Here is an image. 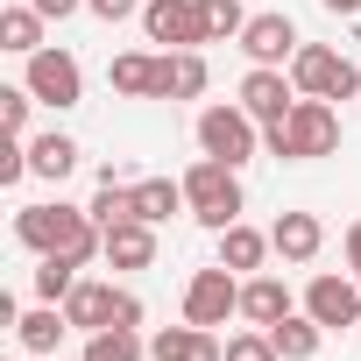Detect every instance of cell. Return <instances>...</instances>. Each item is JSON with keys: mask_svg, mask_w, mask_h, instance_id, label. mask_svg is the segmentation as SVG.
I'll return each mask as SVG.
<instances>
[{"mask_svg": "<svg viewBox=\"0 0 361 361\" xmlns=\"http://www.w3.org/2000/svg\"><path fill=\"white\" fill-rule=\"evenodd\" d=\"M326 15H361V0H319Z\"/></svg>", "mask_w": 361, "mask_h": 361, "instance_id": "cell-34", "label": "cell"}, {"mask_svg": "<svg viewBox=\"0 0 361 361\" xmlns=\"http://www.w3.org/2000/svg\"><path fill=\"white\" fill-rule=\"evenodd\" d=\"M269 340H276V354H283V361H312V354L326 347V326H319L312 312H290V319H276V326H269Z\"/></svg>", "mask_w": 361, "mask_h": 361, "instance_id": "cell-22", "label": "cell"}, {"mask_svg": "<svg viewBox=\"0 0 361 361\" xmlns=\"http://www.w3.org/2000/svg\"><path fill=\"white\" fill-rule=\"evenodd\" d=\"M199 149L241 170V163L262 149V121H255L241 99H234V106H206V114H199Z\"/></svg>", "mask_w": 361, "mask_h": 361, "instance_id": "cell-5", "label": "cell"}, {"mask_svg": "<svg viewBox=\"0 0 361 361\" xmlns=\"http://www.w3.org/2000/svg\"><path fill=\"white\" fill-rule=\"evenodd\" d=\"M290 85H298L305 99H354V92H361V71H354L340 50H326V43H298Z\"/></svg>", "mask_w": 361, "mask_h": 361, "instance_id": "cell-4", "label": "cell"}, {"mask_svg": "<svg viewBox=\"0 0 361 361\" xmlns=\"http://www.w3.org/2000/svg\"><path fill=\"white\" fill-rule=\"evenodd\" d=\"M262 255H276V248H269V234H255L248 220H234V227L220 234V262H227L234 276H255V269H262Z\"/></svg>", "mask_w": 361, "mask_h": 361, "instance_id": "cell-20", "label": "cell"}, {"mask_svg": "<svg viewBox=\"0 0 361 361\" xmlns=\"http://www.w3.org/2000/svg\"><path fill=\"white\" fill-rule=\"evenodd\" d=\"M15 241L36 248V255H71V262H92L106 255V227L92 220V206H22L15 213Z\"/></svg>", "mask_w": 361, "mask_h": 361, "instance_id": "cell-1", "label": "cell"}, {"mask_svg": "<svg viewBox=\"0 0 361 361\" xmlns=\"http://www.w3.org/2000/svg\"><path fill=\"white\" fill-rule=\"evenodd\" d=\"M29 170L50 177V185H64V177L78 170V142H71V135H36V142H29Z\"/></svg>", "mask_w": 361, "mask_h": 361, "instance_id": "cell-23", "label": "cell"}, {"mask_svg": "<svg viewBox=\"0 0 361 361\" xmlns=\"http://www.w3.org/2000/svg\"><path fill=\"white\" fill-rule=\"evenodd\" d=\"M106 262H114V269H149V262H156V227H149V220L106 227Z\"/></svg>", "mask_w": 361, "mask_h": 361, "instance_id": "cell-18", "label": "cell"}, {"mask_svg": "<svg viewBox=\"0 0 361 361\" xmlns=\"http://www.w3.org/2000/svg\"><path fill=\"white\" fill-rule=\"evenodd\" d=\"M269 248H276L290 269L319 262V248H326V227H319V213H276V227H269Z\"/></svg>", "mask_w": 361, "mask_h": 361, "instance_id": "cell-13", "label": "cell"}, {"mask_svg": "<svg viewBox=\"0 0 361 361\" xmlns=\"http://www.w3.org/2000/svg\"><path fill=\"white\" fill-rule=\"evenodd\" d=\"M0 50H15V57H36V50H43V15L29 8V0L0 15Z\"/></svg>", "mask_w": 361, "mask_h": 361, "instance_id": "cell-25", "label": "cell"}, {"mask_svg": "<svg viewBox=\"0 0 361 361\" xmlns=\"http://www.w3.org/2000/svg\"><path fill=\"white\" fill-rule=\"evenodd\" d=\"M22 85H29L43 106H57V114H71V106L85 99V71H78V57H71V50H50V43L29 57V78H22Z\"/></svg>", "mask_w": 361, "mask_h": 361, "instance_id": "cell-7", "label": "cell"}, {"mask_svg": "<svg viewBox=\"0 0 361 361\" xmlns=\"http://www.w3.org/2000/svg\"><path fill=\"white\" fill-rule=\"evenodd\" d=\"M262 149H269L276 163H312V156H333V149H340V114H333V99H305V92H298L290 121L262 128Z\"/></svg>", "mask_w": 361, "mask_h": 361, "instance_id": "cell-2", "label": "cell"}, {"mask_svg": "<svg viewBox=\"0 0 361 361\" xmlns=\"http://www.w3.org/2000/svg\"><path fill=\"white\" fill-rule=\"evenodd\" d=\"M305 312H312L326 333H347V326L361 319V276H333V269L312 276V283H305Z\"/></svg>", "mask_w": 361, "mask_h": 361, "instance_id": "cell-10", "label": "cell"}, {"mask_svg": "<svg viewBox=\"0 0 361 361\" xmlns=\"http://www.w3.org/2000/svg\"><path fill=\"white\" fill-rule=\"evenodd\" d=\"M340 248H347V269H354V276H361V220H354V227H347V241H340Z\"/></svg>", "mask_w": 361, "mask_h": 361, "instance_id": "cell-33", "label": "cell"}, {"mask_svg": "<svg viewBox=\"0 0 361 361\" xmlns=\"http://www.w3.org/2000/svg\"><path fill=\"white\" fill-rule=\"evenodd\" d=\"M206 57L199 50H163L156 57V99H199L206 92Z\"/></svg>", "mask_w": 361, "mask_h": 361, "instance_id": "cell-14", "label": "cell"}, {"mask_svg": "<svg viewBox=\"0 0 361 361\" xmlns=\"http://www.w3.org/2000/svg\"><path fill=\"white\" fill-rule=\"evenodd\" d=\"M142 29H149V43H163V50H199V43H213L199 0H149V8H142Z\"/></svg>", "mask_w": 361, "mask_h": 361, "instance_id": "cell-8", "label": "cell"}, {"mask_svg": "<svg viewBox=\"0 0 361 361\" xmlns=\"http://www.w3.org/2000/svg\"><path fill=\"white\" fill-rule=\"evenodd\" d=\"M241 50H248V64H283V57H298V22L290 15H248V29H241Z\"/></svg>", "mask_w": 361, "mask_h": 361, "instance_id": "cell-12", "label": "cell"}, {"mask_svg": "<svg viewBox=\"0 0 361 361\" xmlns=\"http://www.w3.org/2000/svg\"><path fill=\"white\" fill-rule=\"evenodd\" d=\"M106 85H114L121 99H156V57H149V50H121V57L106 64Z\"/></svg>", "mask_w": 361, "mask_h": 361, "instance_id": "cell-19", "label": "cell"}, {"mask_svg": "<svg viewBox=\"0 0 361 361\" xmlns=\"http://www.w3.org/2000/svg\"><path fill=\"white\" fill-rule=\"evenodd\" d=\"M71 333V319H64V305H36V312H22L15 319V340L29 347V354H57V340Z\"/></svg>", "mask_w": 361, "mask_h": 361, "instance_id": "cell-21", "label": "cell"}, {"mask_svg": "<svg viewBox=\"0 0 361 361\" xmlns=\"http://www.w3.org/2000/svg\"><path fill=\"white\" fill-rule=\"evenodd\" d=\"M149 361H227V340L213 333V326H163V333H149Z\"/></svg>", "mask_w": 361, "mask_h": 361, "instance_id": "cell-11", "label": "cell"}, {"mask_svg": "<svg viewBox=\"0 0 361 361\" xmlns=\"http://www.w3.org/2000/svg\"><path fill=\"white\" fill-rule=\"evenodd\" d=\"M185 199H192V220L199 227H213V234H227L234 220H241V170L234 163H220V156H199L192 170H185Z\"/></svg>", "mask_w": 361, "mask_h": 361, "instance_id": "cell-3", "label": "cell"}, {"mask_svg": "<svg viewBox=\"0 0 361 361\" xmlns=\"http://www.w3.org/2000/svg\"><path fill=\"white\" fill-rule=\"evenodd\" d=\"M85 8L99 15V22H128V15H142L149 0H85Z\"/></svg>", "mask_w": 361, "mask_h": 361, "instance_id": "cell-30", "label": "cell"}, {"mask_svg": "<svg viewBox=\"0 0 361 361\" xmlns=\"http://www.w3.org/2000/svg\"><path fill=\"white\" fill-rule=\"evenodd\" d=\"M64 319H71V333H99V326H114V283L78 276L71 298H64Z\"/></svg>", "mask_w": 361, "mask_h": 361, "instance_id": "cell-16", "label": "cell"}, {"mask_svg": "<svg viewBox=\"0 0 361 361\" xmlns=\"http://www.w3.org/2000/svg\"><path fill=\"white\" fill-rule=\"evenodd\" d=\"M290 312H298V298H290L283 276H262V269H255V276L241 283V319H248V326H276V319H290Z\"/></svg>", "mask_w": 361, "mask_h": 361, "instance_id": "cell-15", "label": "cell"}, {"mask_svg": "<svg viewBox=\"0 0 361 361\" xmlns=\"http://www.w3.org/2000/svg\"><path fill=\"white\" fill-rule=\"evenodd\" d=\"M29 8H36L43 22H64V15H78V8H85V0H29Z\"/></svg>", "mask_w": 361, "mask_h": 361, "instance_id": "cell-32", "label": "cell"}, {"mask_svg": "<svg viewBox=\"0 0 361 361\" xmlns=\"http://www.w3.org/2000/svg\"><path fill=\"white\" fill-rule=\"evenodd\" d=\"M114 326H142V298L114 283Z\"/></svg>", "mask_w": 361, "mask_h": 361, "instance_id": "cell-31", "label": "cell"}, {"mask_svg": "<svg viewBox=\"0 0 361 361\" xmlns=\"http://www.w3.org/2000/svg\"><path fill=\"white\" fill-rule=\"evenodd\" d=\"M78 269H85V262H71V255H43V262H36V305H64L71 283H78Z\"/></svg>", "mask_w": 361, "mask_h": 361, "instance_id": "cell-26", "label": "cell"}, {"mask_svg": "<svg viewBox=\"0 0 361 361\" xmlns=\"http://www.w3.org/2000/svg\"><path fill=\"white\" fill-rule=\"evenodd\" d=\"M241 106H248L262 128L290 121V106H298V85H290V71H283V64H248V78H241Z\"/></svg>", "mask_w": 361, "mask_h": 361, "instance_id": "cell-9", "label": "cell"}, {"mask_svg": "<svg viewBox=\"0 0 361 361\" xmlns=\"http://www.w3.org/2000/svg\"><path fill=\"white\" fill-rule=\"evenodd\" d=\"M227 361H283L269 326H248V333H227Z\"/></svg>", "mask_w": 361, "mask_h": 361, "instance_id": "cell-28", "label": "cell"}, {"mask_svg": "<svg viewBox=\"0 0 361 361\" xmlns=\"http://www.w3.org/2000/svg\"><path fill=\"white\" fill-rule=\"evenodd\" d=\"M29 106H36V92H29V85H0V128L22 135V142H29Z\"/></svg>", "mask_w": 361, "mask_h": 361, "instance_id": "cell-29", "label": "cell"}, {"mask_svg": "<svg viewBox=\"0 0 361 361\" xmlns=\"http://www.w3.org/2000/svg\"><path fill=\"white\" fill-rule=\"evenodd\" d=\"M234 312H241V276H234L227 262H213V269H192V283H185V319L220 333Z\"/></svg>", "mask_w": 361, "mask_h": 361, "instance_id": "cell-6", "label": "cell"}, {"mask_svg": "<svg viewBox=\"0 0 361 361\" xmlns=\"http://www.w3.org/2000/svg\"><path fill=\"white\" fill-rule=\"evenodd\" d=\"M199 8H206V36L213 43H241V29H248V15H241V0H199Z\"/></svg>", "mask_w": 361, "mask_h": 361, "instance_id": "cell-27", "label": "cell"}, {"mask_svg": "<svg viewBox=\"0 0 361 361\" xmlns=\"http://www.w3.org/2000/svg\"><path fill=\"white\" fill-rule=\"evenodd\" d=\"M135 213H142L149 227H163L170 213H192V199H185V177H135Z\"/></svg>", "mask_w": 361, "mask_h": 361, "instance_id": "cell-17", "label": "cell"}, {"mask_svg": "<svg viewBox=\"0 0 361 361\" xmlns=\"http://www.w3.org/2000/svg\"><path fill=\"white\" fill-rule=\"evenodd\" d=\"M149 354V340L135 333V326H99V333H85V361H142Z\"/></svg>", "mask_w": 361, "mask_h": 361, "instance_id": "cell-24", "label": "cell"}]
</instances>
